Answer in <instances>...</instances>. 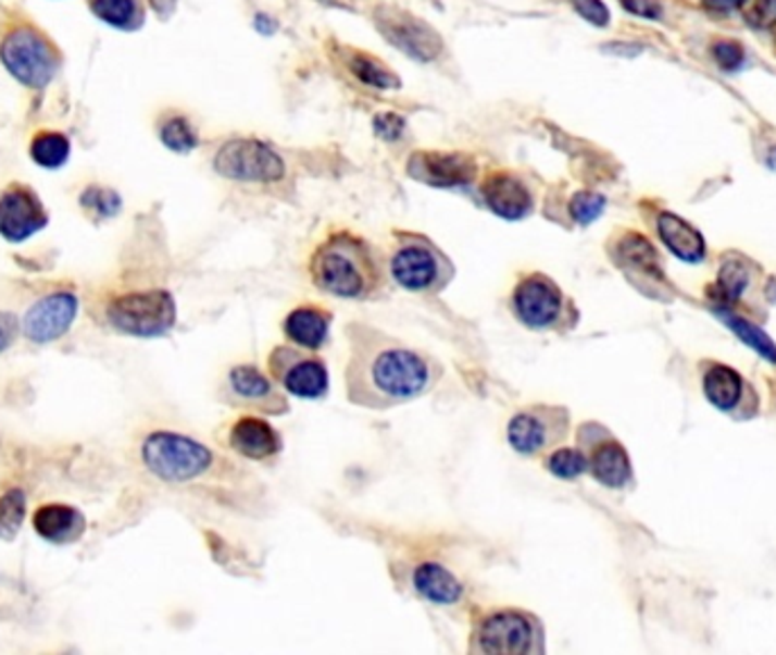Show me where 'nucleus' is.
Returning a JSON list of instances; mask_svg holds the SVG:
<instances>
[{"label":"nucleus","instance_id":"20e7f679","mask_svg":"<svg viewBox=\"0 0 776 655\" xmlns=\"http://www.w3.org/2000/svg\"><path fill=\"white\" fill-rule=\"evenodd\" d=\"M509 310L517 323L534 333H565L573 331L579 321L573 300L550 275L540 271L517 279L509 296Z\"/></svg>","mask_w":776,"mask_h":655},{"label":"nucleus","instance_id":"f03ea898","mask_svg":"<svg viewBox=\"0 0 776 655\" xmlns=\"http://www.w3.org/2000/svg\"><path fill=\"white\" fill-rule=\"evenodd\" d=\"M309 281L334 298L341 300H379L388 294V264L377 250L359 235L331 233L309 258Z\"/></svg>","mask_w":776,"mask_h":655},{"label":"nucleus","instance_id":"aec40b11","mask_svg":"<svg viewBox=\"0 0 776 655\" xmlns=\"http://www.w3.org/2000/svg\"><path fill=\"white\" fill-rule=\"evenodd\" d=\"M411 588L418 598L438 608H454L465 598L463 583L441 563H421L413 567Z\"/></svg>","mask_w":776,"mask_h":655},{"label":"nucleus","instance_id":"4be33fe9","mask_svg":"<svg viewBox=\"0 0 776 655\" xmlns=\"http://www.w3.org/2000/svg\"><path fill=\"white\" fill-rule=\"evenodd\" d=\"M35 531L53 544H68L80 540L85 533V517L80 510H75L71 506H62V503H53V506H41L35 512Z\"/></svg>","mask_w":776,"mask_h":655},{"label":"nucleus","instance_id":"473e14b6","mask_svg":"<svg viewBox=\"0 0 776 655\" xmlns=\"http://www.w3.org/2000/svg\"><path fill=\"white\" fill-rule=\"evenodd\" d=\"M25 515V496L21 490H10L0 496V528L8 533L18 531Z\"/></svg>","mask_w":776,"mask_h":655},{"label":"nucleus","instance_id":"9b49d317","mask_svg":"<svg viewBox=\"0 0 776 655\" xmlns=\"http://www.w3.org/2000/svg\"><path fill=\"white\" fill-rule=\"evenodd\" d=\"M218 396L231 408L252 410L266 417H281L291 412L287 392L256 364L231 367L223 378Z\"/></svg>","mask_w":776,"mask_h":655},{"label":"nucleus","instance_id":"2f4dec72","mask_svg":"<svg viewBox=\"0 0 776 655\" xmlns=\"http://www.w3.org/2000/svg\"><path fill=\"white\" fill-rule=\"evenodd\" d=\"M606 208V198L602 194L594 191H577L571 200V206H567V212L579 223V225H588L592 221H598L602 217Z\"/></svg>","mask_w":776,"mask_h":655},{"label":"nucleus","instance_id":"ddd939ff","mask_svg":"<svg viewBox=\"0 0 776 655\" xmlns=\"http://www.w3.org/2000/svg\"><path fill=\"white\" fill-rule=\"evenodd\" d=\"M579 450L586 456L588 471L600 485L623 490L631 481V462L623 444H617L598 423H584L577 433Z\"/></svg>","mask_w":776,"mask_h":655},{"label":"nucleus","instance_id":"f257e3e1","mask_svg":"<svg viewBox=\"0 0 776 655\" xmlns=\"http://www.w3.org/2000/svg\"><path fill=\"white\" fill-rule=\"evenodd\" d=\"M346 337V396L352 406L391 410L427 396L443 381L441 360L373 323L350 321Z\"/></svg>","mask_w":776,"mask_h":655},{"label":"nucleus","instance_id":"a878e982","mask_svg":"<svg viewBox=\"0 0 776 655\" xmlns=\"http://www.w3.org/2000/svg\"><path fill=\"white\" fill-rule=\"evenodd\" d=\"M91 12L118 30H137L143 23L139 0H91Z\"/></svg>","mask_w":776,"mask_h":655},{"label":"nucleus","instance_id":"4468645a","mask_svg":"<svg viewBox=\"0 0 776 655\" xmlns=\"http://www.w3.org/2000/svg\"><path fill=\"white\" fill-rule=\"evenodd\" d=\"M375 25L388 44H393L413 60L431 62L443 53L441 35H438L431 25L404 10L379 8L375 12Z\"/></svg>","mask_w":776,"mask_h":655},{"label":"nucleus","instance_id":"cd10ccee","mask_svg":"<svg viewBox=\"0 0 776 655\" xmlns=\"http://www.w3.org/2000/svg\"><path fill=\"white\" fill-rule=\"evenodd\" d=\"M71 156V141L60 133H41L33 139L30 158L43 169H60Z\"/></svg>","mask_w":776,"mask_h":655},{"label":"nucleus","instance_id":"58836bf2","mask_svg":"<svg viewBox=\"0 0 776 655\" xmlns=\"http://www.w3.org/2000/svg\"><path fill=\"white\" fill-rule=\"evenodd\" d=\"M623 8L642 18H661V5L656 0H619Z\"/></svg>","mask_w":776,"mask_h":655},{"label":"nucleus","instance_id":"c756f323","mask_svg":"<svg viewBox=\"0 0 776 655\" xmlns=\"http://www.w3.org/2000/svg\"><path fill=\"white\" fill-rule=\"evenodd\" d=\"M350 69H352V73L356 75V78L364 85H368V87H375V89H398L400 87L398 75L393 71H388L386 66H381L373 58L354 55L350 60Z\"/></svg>","mask_w":776,"mask_h":655},{"label":"nucleus","instance_id":"393cba45","mask_svg":"<svg viewBox=\"0 0 776 655\" xmlns=\"http://www.w3.org/2000/svg\"><path fill=\"white\" fill-rule=\"evenodd\" d=\"M704 394L719 410H731L738 406L742 394V378L724 364H715L704 375Z\"/></svg>","mask_w":776,"mask_h":655},{"label":"nucleus","instance_id":"c9c22d12","mask_svg":"<svg viewBox=\"0 0 776 655\" xmlns=\"http://www.w3.org/2000/svg\"><path fill=\"white\" fill-rule=\"evenodd\" d=\"M713 58L722 71H738L744 62V50L736 41H717L713 46Z\"/></svg>","mask_w":776,"mask_h":655},{"label":"nucleus","instance_id":"1a4fd4ad","mask_svg":"<svg viewBox=\"0 0 776 655\" xmlns=\"http://www.w3.org/2000/svg\"><path fill=\"white\" fill-rule=\"evenodd\" d=\"M108 319L118 333L133 337H162L177 321V306L171 292L150 289L114 298Z\"/></svg>","mask_w":776,"mask_h":655},{"label":"nucleus","instance_id":"72a5a7b5","mask_svg":"<svg viewBox=\"0 0 776 655\" xmlns=\"http://www.w3.org/2000/svg\"><path fill=\"white\" fill-rule=\"evenodd\" d=\"M749 283V275L744 271V267L736 260L727 262L719 269V289H722V298L727 300H736L744 287Z\"/></svg>","mask_w":776,"mask_h":655},{"label":"nucleus","instance_id":"a19ab883","mask_svg":"<svg viewBox=\"0 0 776 655\" xmlns=\"http://www.w3.org/2000/svg\"><path fill=\"white\" fill-rule=\"evenodd\" d=\"M756 16L763 28H772L776 23V0H761L756 8Z\"/></svg>","mask_w":776,"mask_h":655},{"label":"nucleus","instance_id":"ea45409f","mask_svg":"<svg viewBox=\"0 0 776 655\" xmlns=\"http://www.w3.org/2000/svg\"><path fill=\"white\" fill-rule=\"evenodd\" d=\"M18 333V321L10 312H0V350H5L12 346Z\"/></svg>","mask_w":776,"mask_h":655},{"label":"nucleus","instance_id":"2eb2a0df","mask_svg":"<svg viewBox=\"0 0 776 655\" xmlns=\"http://www.w3.org/2000/svg\"><path fill=\"white\" fill-rule=\"evenodd\" d=\"M406 173L421 185L438 189L471 187L477 181V162L468 153L418 150L409 158Z\"/></svg>","mask_w":776,"mask_h":655},{"label":"nucleus","instance_id":"b1692460","mask_svg":"<svg viewBox=\"0 0 776 655\" xmlns=\"http://www.w3.org/2000/svg\"><path fill=\"white\" fill-rule=\"evenodd\" d=\"M613 260L627 273H644V275H654V279H661L656 250L638 233H627L623 239H617V244L613 248Z\"/></svg>","mask_w":776,"mask_h":655},{"label":"nucleus","instance_id":"dca6fc26","mask_svg":"<svg viewBox=\"0 0 776 655\" xmlns=\"http://www.w3.org/2000/svg\"><path fill=\"white\" fill-rule=\"evenodd\" d=\"M48 223V214L37 194L23 185H12L0 194V237L25 242Z\"/></svg>","mask_w":776,"mask_h":655},{"label":"nucleus","instance_id":"6ab92c4d","mask_svg":"<svg viewBox=\"0 0 776 655\" xmlns=\"http://www.w3.org/2000/svg\"><path fill=\"white\" fill-rule=\"evenodd\" d=\"M227 444L237 456L252 462L275 460L284 448L281 435L275 431V425L254 415H246L229 425Z\"/></svg>","mask_w":776,"mask_h":655},{"label":"nucleus","instance_id":"5701e85b","mask_svg":"<svg viewBox=\"0 0 776 655\" xmlns=\"http://www.w3.org/2000/svg\"><path fill=\"white\" fill-rule=\"evenodd\" d=\"M659 235L663 244L684 262H700L706 256V242L704 237L697 233L690 223L679 219L672 212L659 214L656 221Z\"/></svg>","mask_w":776,"mask_h":655},{"label":"nucleus","instance_id":"f704fd0d","mask_svg":"<svg viewBox=\"0 0 776 655\" xmlns=\"http://www.w3.org/2000/svg\"><path fill=\"white\" fill-rule=\"evenodd\" d=\"M83 206L89 208L91 212H96L100 219H110L118 212L121 208V198L110 191V189H100V187H91L85 191L83 196Z\"/></svg>","mask_w":776,"mask_h":655},{"label":"nucleus","instance_id":"423d86ee","mask_svg":"<svg viewBox=\"0 0 776 655\" xmlns=\"http://www.w3.org/2000/svg\"><path fill=\"white\" fill-rule=\"evenodd\" d=\"M143 465L152 475L168 483H187L210 473L216 467L214 450L177 433H152L141 446Z\"/></svg>","mask_w":776,"mask_h":655},{"label":"nucleus","instance_id":"bb28decb","mask_svg":"<svg viewBox=\"0 0 776 655\" xmlns=\"http://www.w3.org/2000/svg\"><path fill=\"white\" fill-rule=\"evenodd\" d=\"M715 314L727 323L731 331L749 346V348H754L759 356H763L765 360L769 362H776V344L761 331L759 325H754L752 321H747L729 310H724V308H715Z\"/></svg>","mask_w":776,"mask_h":655},{"label":"nucleus","instance_id":"e433bc0d","mask_svg":"<svg viewBox=\"0 0 776 655\" xmlns=\"http://www.w3.org/2000/svg\"><path fill=\"white\" fill-rule=\"evenodd\" d=\"M575 12L586 18L588 23L592 25H598V28H604V25H609L611 21V12L609 8L602 3V0H571Z\"/></svg>","mask_w":776,"mask_h":655},{"label":"nucleus","instance_id":"412c9836","mask_svg":"<svg viewBox=\"0 0 776 655\" xmlns=\"http://www.w3.org/2000/svg\"><path fill=\"white\" fill-rule=\"evenodd\" d=\"M334 321V314L314 304H304L293 308L281 321V333L289 339V344L309 348V350H321L327 339H329V325Z\"/></svg>","mask_w":776,"mask_h":655},{"label":"nucleus","instance_id":"4c0bfd02","mask_svg":"<svg viewBox=\"0 0 776 655\" xmlns=\"http://www.w3.org/2000/svg\"><path fill=\"white\" fill-rule=\"evenodd\" d=\"M375 133L384 141H396L404 133V119L396 112H381L375 116Z\"/></svg>","mask_w":776,"mask_h":655},{"label":"nucleus","instance_id":"7ed1b4c3","mask_svg":"<svg viewBox=\"0 0 776 655\" xmlns=\"http://www.w3.org/2000/svg\"><path fill=\"white\" fill-rule=\"evenodd\" d=\"M471 655H542L546 623L525 608H490L473 619Z\"/></svg>","mask_w":776,"mask_h":655},{"label":"nucleus","instance_id":"c85d7f7f","mask_svg":"<svg viewBox=\"0 0 776 655\" xmlns=\"http://www.w3.org/2000/svg\"><path fill=\"white\" fill-rule=\"evenodd\" d=\"M546 469L561 481H577L579 475L588 471L586 456L579 448H554L546 456Z\"/></svg>","mask_w":776,"mask_h":655},{"label":"nucleus","instance_id":"f8f14e48","mask_svg":"<svg viewBox=\"0 0 776 655\" xmlns=\"http://www.w3.org/2000/svg\"><path fill=\"white\" fill-rule=\"evenodd\" d=\"M214 169L227 181L256 185L279 183L287 173L284 160L259 139H231L223 144L214 158Z\"/></svg>","mask_w":776,"mask_h":655},{"label":"nucleus","instance_id":"6e6552de","mask_svg":"<svg viewBox=\"0 0 776 655\" xmlns=\"http://www.w3.org/2000/svg\"><path fill=\"white\" fill-rule=\"evenodd\" d=\"M0 62L21 85L30 89H43L60 69L55 46L30 25H21L5 35L0 44Z\"/></svg>","mask_w":776,"mask_h":655},{"label":"nucleus","instance_id":"39448f33","mask_svg":"<svg viewBox=\"0 0 776 655\" xmlns=\"http://www.w3.org/2000/svg\"><path fill=\"white\" fill-rule=\"evenodd\" d=\"M391 281L409 294H441L454 281V264L423 235H402L388 258Z\"/></svg>","mask_w":776,"mask_h":655},{"label":"nucleus","instance_id":"37998d69","mask_svg":"<svg viewBox=\"0 0 776 655\" xmlns=\"http://www.w3.org/2000/svg\"><path fill=\"white\" fill-rule=\"evenodd\" d=\"M767 298L772 300V304H776V279H772L767 285Z\"/></svg>","mask_w":776,"mask_h":655},{"label":"nucleus","instance_id":"79ce46f5","mask_svg":"<svg viewBox=\"0 0 776 655\" xmlns=\"http://www.w3.org/2000/svg\"><path fill=\"white\" fill-rule=\"evenodd\" d=\"M704 5L713 12H734L744 5V0H704Z\"/></svg>","mask_w":776,"mask_h":655},{"label":"nucleus","instance_id":"a211bd4d","mask_svg":"<svg viewBox=\"0 0 776 655\" xmlns=\"http://www.w3.org/2000/svg\"><path fill=\"white\" fill-rule=\"evenodd\" d=\"M77 314V298L68 292L50 294L35 304L23 321V331L37 344L60 339Z\"/></svg>","mask_w":776,"mask_h":655},{"label":"nucleus","instance_id":"7c9ffc66","mask_svg":"<svg viewBox=\"0 0 776 655\" xmlns=\"http://www.w3.org/2000/svg\"><path fill=\"white\" fill-rule=\"evenodd\" d=\"M160 137L164 141V146L175 150V153H189V150H193L198 146V135L193 131V125L185 116L168 119L162 125Z\"/></svg>","mask_w":776,"mask_h":655},{"label":"nucleus","instance_id":"f3484780","mask_svg":"<svg viewBox=\"0 0 776 655\" xmlns=\"http://www.w3.org/2000/svg\"><path fill=\"white\" fill-rule=\"evenodd\" d=\"M484 206L504 221H523L534 212V194L529 185L511 171H496L479 187Z\"/></svg>","mask_w":776,"mask_h":655},{"label":"nucleus","instance_id":"0eeeda50","mask_svg":"<svg viewBox=\"0 0 776 655\" xmlns=\"http://www.w3.org/2000/svg\"><path fill=\"white\" fill-rule=\"evenodd\" d=\"M571 435V410L550 403H534L517 410L506 423V442L515 456L540 458Z\"/></svg>","mask_w":776,"mask_h":655},{"label":"nucleus","instance_id":"9d476101","mask_svg":"<svg viewBox=\"0 0 776 655\" xmlns=\"http://www.w3.org/2000/svg\"><path fill=\"white\" fill-rule=\"evenodd\" d=\"M268 375L296 398L321 400L329 392L327 362L316 350L296 344H277L268 353Z\"/></svg>","mask_w":776,"mask_h":655}]
</instances>
